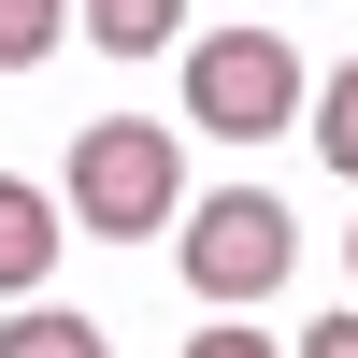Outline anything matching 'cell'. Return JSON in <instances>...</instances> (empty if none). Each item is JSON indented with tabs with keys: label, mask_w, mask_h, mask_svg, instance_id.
I'll return each mask as SVG.
<instances>
[{
	"label": "cell",
	"mask_w": 358,
	"mask_h": 358,
	"mask_svg": "<svg viewBox=\"0 0 358 358\" xmlns=\"http://www.w3.org/2000/svg\"><path fill=\"white\" fill-rule=\"evenodd\" d=\"M72 15H86V43H101V57H158L172 29H187V0H72Z\"/></svg>",
	"instance_id": "obj_5"
},
{
	"label": "cell",
	"mask_w": 358,
	"mask_h": 358,
	"mask_svg": "<svg viewBox=\"0 0 358 358\" xmlns=\"http://www.w3.org/2000/svg\"><path fill=\"white\" fill-rule=\"evenodd\" d=\"M57 29H86L72 0H0V72H43V57H57Z\"/></svg>",
	"instance_id": "obj_8"
},
{
	"label": "cell",
	"mask_w": 358,
	"mask_h": 358,
	"mask_svg": "<svg viewBox=\"0 0 358 358\" xmlns=\"http://www.w3.org/2000/svg\"><path fill=\"white\" fill-rule=\"evenodd\" d=\"M0 358H115V344L86 330V315H57V301H15L0 315Z\"/></svg>",
	"instance_id": "obj_6"
},
{
	"label": "cell",
	"mask_w": 358,
	"mask_h": 358,
	"mask_svg": "<svg viewBox=\"0 0 358 358\" xmlns=\"http://www.w3.org/2000/svg\"><path fill=\"white\" fill-rule=\"evenodd\" d=\"M301 57H287V29H215V43H187V129L215 143H273L301 129Z\"/></svg>",
	"instance_id": "obj_2"
},
{
	"label": "cell",
	"mask_w": 358,
	"mask_h": 358,
	"mask_svg": "<svg viewBox=\"0 0 358 358\" xmlns=\"http://www.w3.org/2000/svg\"><path fill=\"white\" fill-rule=\"evenodd\" d=\"M187 358H301V344H258L244 315H201V344H187Z\"/></svg>",
	"instance_id": "obj_9"
},
{
	"label": "cell",
	"mask_w": 358,
	"mask_h": 358,
	"mask_svg": "<svg viewBox=\"0 0 358 358\" xmlns=\"http://www.w3.org/2000/svg\"><path fill=\"white\" fill-rule=\"evenodd\" d=\"M57 201H72V229H101V244L187 229V172H172V129H143V115H101V129H72V172H57Z\"/></svg>",
	"instance_id": "obj_1"
},
{
	"label": "cell",
	"mask_w": 358,
	"mask_h": 358,
	"mask_svg": "<svg viewBox=\"0 0 358 358\" xmlns=\"http://www.w3.org/2000/svg\"><path fill=\"white\" fill-rule=\"evenodd\" d=\"M57 229H72V201H43V187L0 172V301H29V287L57 273Z\"/></svg>",
	"instance_id": "obj_4"
},
{
	"label": "cell",
	"mask_w": 358,
	"mask_h": 358,
	"mask_svg": "<svg viewBox=\"0 0 358 358\" xmlns=\"http://www.w3.org/2000/svg\"><path fill=\"white\" fill-rule=\"evenodd\" d=\"M301 358H358V315H315V330H301Z\"/></svg>",
	"instance_id": "obj_10"
},
{
	"label": "cell",
	"mask_w": 358,
	"mask_h": 358,
	"mask_svg": "<svg viewBox=\"0 0 358 358\" xmlns=\"http://www.w3.org/2000/svg\"><path fill=\"white\" fill-rule=\"evenodd\" d=\"M301 143H315V158H330L344 187H358V57H344L330 86H315V115H301Z\"/></svg>",
	"instance_id": "obj_7"
},
{
	"label": "cell",
	"mask_w": 358,
	"mask_h": 358,
	"mask_svg": "<svg viewBox=\"0 0 358 358\" xmlns=\"http://www.w3.org/2000/svg\"><path fill=\"white\" fill-rule=\"evenodd\" d=\"M172 258H187V287H201L215 315H244V301H273V287H287L301 229H287L273 187H215V201H187V244H172Z\"/></svg>",
	"instance_id": "obj_3"
},
{
	"label": "cell",
	"mask_w": 358,
	"mask_h": 358,
	"mask_svg": "<svg viewBox=\"0 0 358 358\" xmlns=\"http://www.w3.org/2000/svg\"><path fill=\"white\" fill-rule=\"evenodd\" d=\"M344 273H358V229H344Z\"/></svg>",
	"instance_id": "obj_11"
}]
</instances>
